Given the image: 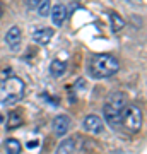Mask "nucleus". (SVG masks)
<instances>
[{
	"label": "nucleus",
	"mask_w": 147,
	"mask_h": 154,
	"mask_svg": "<svg viewBox=\"0 0 147 154\" xmlns=\"http://www.w3.org/2000/svg\"><path fill=\"white\" fill-rule=\"evenodd\" d=\"M2 16H4V5H2V2H0V19H2Z\"/></svg>",
	"instance_id": "a211bd4d"
},
{
	"label": "nucleus",
	"mask_w": 147,
	"mask_h": 154,
	"mask_svg": "<svg viewBox=\"0 0 147 154\" xmlns=\"http://www.w3.org/2000/svg\"><path fill=\"white\" fill-rule=\"evenodd\" d=\"M109 24H111V31L113 33H120L121 29L125 28V21L120 14L116 12H109Z\"/></svg>",
	"instance_id": "ddd939ff"
},
{
	"label": "nucleus",
	"mask_w": 147,
	"mask_h": 154,
	"mask_svg": "<svg viewBox=\"0 0 147 154\" xmlns=\"http://www.w3.org/2000/svg\"><path fill=\"white\" fill-rule=\"evenodd\" d=\"M103 120L98 115H87L82 120V128L89 134H101L103 132Z\"/></svg>",
	"instance_id": "39448f33"
},
{
	"label": "nucleus",
	"mask_w": 147,
	"mask_h": 154,
	"mask_svg": "<svg viewBox=\"0 0 147 154\" xmlns=\"http://www.w3.org/2000/svg\"><path fill=\"white\" fill-rule=\"evenodd\" d=\"M24 123V116L21 111H11L9 118H7V130H14L17 127H21Z\"/></svg>",
	"instance_id": "9d476101"
},
{
	"label": "nucleus",
	"mask_w": 147,
	"mask_h": 154,
	"mask_svg": "<svg viewBox=\"0 0 147 154\" xmlns=\"http://www.w3.org/2000/svg\"><path fill=\"white\" fill-rule=\"evenodd\" d=\"M103 115H104V120L111 128H118L121 125V108L111 105V103H104L103 106Z\"/></svg>",
	"instance_id": "20e7f679"
},
{
	"label": "nucleus",
	"mask_w": 147,
	"mask_h": 154,
	"mask_svg": "<svg viewBox=\"0 0 147 154\" xmlns=\"http://www.w3.org/2000/svg\"><path fill=\"white\" fill-rule=\"evenodd\" d=\"M50 16H51V21H53L55 26H58L60 28L62 24L65 22L67 19V9L63 4H57V5H53L51 9H50Z\"/></svg>",
	"instance_id": "6e6552de"
},
{
	"label": "nucleus",
	"mask_w": 147,
	"mask_h": 154,
	"mask_svg": "<svg viewBox=\"0 0 147 154\" xmlns=\"http://www.w3.org/2000/svg\"><path fill=\"white\" fill-rule=\"evenodd\" d=\"M67 72V63L63 60H53L51 63H50V74L55 77V79H58V77H62L63 74Z\"/></svg>",
	"instance_id": "9b49d317"
},
{
	"label": "nucleus",
	"mask_w": 147,
	"mask_h": 154,
	"mask_svg": "<svg viewBox=\"0 0 147 154\" xmlns=\"http://www.w3.org/2000/svg\"><path fill=\"white\" fill-rule=\"evenodd\" d=\"M106 101L123 110V108H125V105H127V94L121 93V91H116V93H111V94H109Z\"/></svg>",
	"instance_id": "f8f14e48"
},
{
	"label": "nucleus",
	"mask_w": 147,
	"mask_h": 154,
	"mask_svg": "<svg viewBox=\"0 0 147 154\" xmlns=\"http://www.w3.org/2000/svg\"><path fill=\"white\" fill-rule=\"evenodd\" d=\"M55 31L51 28H41V29H36L33 34H31V38H33L34 43L38 45H48L53 38Z\"/></svg>",
	"instance_id": "1a4fd4ad"
},
{
	"label": "nucleus",
	"mask_w": 147,
	"mask_h": 154,
	"mask_svg": "<svg viewBox=\"0 0 147 154\" xmlns=\"http://www.w3.org/2000/svg\"><path fill=\"white\" fill-rule=\"evenodd\" d=\"M4 147H5V152H9V154H19L22 151V146H21V142L17 140V139H7L5 140V144H4Z\"/></svg>",
	"instance_id": "4468645a"
},
{
	"label": "nucleus",
	"mask_w": 147,
	"mask_h": 154,
	"mask_svg": "<svg viewBox=\"0 0 147 154\" xmlns=\"http://www.w3.org/2000/svg\"><path fill=\"white\" fill-rule=\"evenodd\" d=\"M44 0H26V7L29 11H38V7L43 4Z\"/></svg>",
	"instance_id": "f3484780"
},
{
	"label": "nucleus",
	"mask_w": 147,
	"mask_h": 154,
	"mask_svg": "<svg viewBox=\"0 0 147 154\" xmlns=\"http://www.w3.org/2000/svg\"><path fill=\"white\" fill-rule=\"evenodd\" d=\"M53 132L58 135V137H63L67 132H69V128H70V118L67 115H58L53 118Z\"/></svg>",
	"instance_id": "0eeeda50"
},
{
	"label": "nucleus",
	"mask_w": 147,
	"mask_h": 154,
	"mask_svg": "<svg viewBox=\"0 0 147 154\" xmlns=\"http://www.w3.org/2000/svg\"><path fill=\"white\" fill-rule=\"evenodd\" d=\"M38 14L41 17H44V16H50V0H44L43 4L38 7Z\"/></svg>",
	"instance_id": "dca6fc26"
},
{
	"label": "nucleus",
	"mask_w": 147,
	"mask_h": 154,
	"mask_svg": "<svg viewBox=\"0 0 147 154\" xmlns=\"http://www.w3.org/2000/svg\"><path fill=\"white\" fill-rule=\"evenodd\" d=\"M21 41H22V31L19 26H12L9 31L5 33V43L11 50L16 51L19 46H21Z\"/></svg>",
	"instance_id": "423d86ee"
},
{
	"label": "nucleus",
	"mask_w": 147,
	"mask_h": 154,
	"mask_svg": "<svg viewBox=\"0 0 147 154\" xmlns=\"http://www.w3.org/2000/svg\"><path fill=\"white\" fill-rule=\"evenodd\" d=\"M75 149V140L74 139H65L63 142L58 146V149H57V152H62V154H65V152H72Z\"/></svg>",
	"instance_id": "2eb2a0df"
},
{
	"label": "nucleus",
	"mask_w": 147,
	"mask_h": 154,
	"mask_svg": "<svg viewBox=\"0 0 147 154\" xmlns=\"http://www.w3.org/2000/svg\"><path fill=\"white\" fill-rule=\"evenodd\" d=\"M142 111L139 106L135 105H128L127 103L125 108L121 110V125L125 127L128 132L135 134L142 128Z\"/></svg>",
	"instance_id": "7ed1b4c3"
},
{
	"label": "nucleus",
	"mask_w": 147,
	"mask_h": 154,
	"mask_svg": "<svg viewBox=\"0 0 147 154\" xmlns=\"http://www.w3.org/2000/svg\"><path fill=\"white\" fill-rule=\"evenodd\" d=\"M120 70V63L109 53H98L89 60V74L94 79H104L111 77Z\"/></svg>",
	"instance_id": "f257e3e1"
},
{
	"label": "nucleus",
	"mask_w": 147,
	"mask_h": 154,
	"mask_svg": "<svg viewBox=\"0 0 147 154\" xmlns=\"http://www.w3.org/2000/svg\"><path fill=\"white\" fill-rule=\"evenodd\" d=\"M26 84L21 77H9L5 81L0 82V103L2 105H16L17 101H21L24 96Z\"/></svg>",
	"instance_id": "f03ea898"
}]
</instances>
